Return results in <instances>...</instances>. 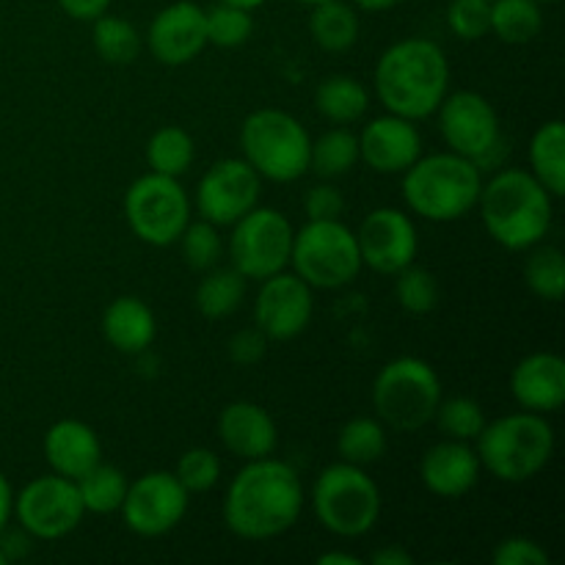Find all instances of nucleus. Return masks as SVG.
<instances>
[{
  "label": "nucleus",
  "mask_w": 565,
  "mask_h": 565,
  "mask_svg": "<svg viewBox=\"0 0 565 565\" xmlns=\"http://www.w3.org/2000/svg\"><path fill=\"white\" fill-rule=\"evenodd\" d=\"M268 345H270L268 337L254 326V329L237 331V334L230 340L226 353H230V359L237 364V367H252V364L263 362L265 353H268Z\"/></svg>",
  "instance_id": "obj_44"
},
{
  "label": "nucleus",
  "mask_w": 565,
  "mask_h": 565,
  "mask_svg": "<svg viewBox=\"0 0 565 565\" xmlns=\"http://www.w3.org/2000/svg\"><path fill=\"white\" fill-rule=\"evenodd\" d=\"M373 81L386 114L428 119L450 92V61L430 39H403L381 53Z\"/></svg>",
  "instance_id": "obj_2"
},
{
  "label": "nucleus",
  "mask_w": 565,
  "mask_h": 565,
  "mask_svg": "<svg viewBox=\"0 0 565 565\" xmlns=\"http://www.w3.org/2000/svg\"><path fill=\"white\" fill-rule=\"evenodd\" d=\"M0 565H9V555L3 550H0Z\"/></svg>",
  "instance_id": "obj_51"
},
{
  "label": "nucleus",
  "mask_w": 565,
  "mask_h": 565,
  "mask_svg": "<svg viewBox=\"0 0 565 565\" xmlns=\"http://www.w3.org/2000/svg\"><path fill=\"white\" fill-rule=\"evenodd\" d=\"M75 483L86 513H116L121 508L130 480L125 478L119 467L99 461L86 475H81Z\"/></svg>",
  "instance_id": "obj_33"
},
{
  "label": "nucleus",
  "mask_w": 565,
  "mask_h": 565,
  "mask_svg": "<svg viewBox=\"0 0 565 565\" xmlns=\"http://www.w3.org/2000/svg\"><path fill=\"white\" fill-rule=\"evenodd\" d=\"M419 480L425 489L445 500H458L469 494L480 480L478 452L469 441L445 439L428 447L419 461Z\"/></svg>",
  "instance_id": "obj_20"
},
{
  "label": "nucleus",
  "mask_w": 565,
  "mask_h": 565,
  "mask_svg": "<svg viewBox=\"0 0 565 565\" xmlns=\"http://www.w3.org/2000/svg\"><path fill=\"white\" fill-rule=\"evenodd\" d=\"M44 458L55 475L77 480L103 461V441L92 425L81 419H58L44 434Z\"/></svg>",
  "instance_id": "obj_23"
},
{
  "label": "nucleus",
  "mask_w": 565,
  "mask_h": 565,
  "mask_svg": "<svg viewBox=\"0 0 565 565\" xmlns=\"http://www.w3.org/2000/svg\"><path fill=\"white\" fill-rule=\"evenodd\" d=\"M535 3H557V0H535Z\"/></svg>",
  "instance_id": "obj_53"
},
{
  "label": "nucleus",
  "mask_w": 565,
  "mask_h": 565,
  "mask_svg": "<svg viewBox=\"0 0 565 565\" xmlns=\"http://www.w3.org/2000/svg\"><path fill=\"white\" fill-rule=\"evenodd\" d=\"M11 513H14V491H11L9 478L0 472V533L9 527Z\"/></svg>",
  "instance_id": "obj_46"
},
{
  "label": "nucleus",
  "mask_w": 565,
  "mask_h": 565,
  "mask_svg": "<svg viewBox=\"0 0 565 565\" xmlns=\"http://www.w3.org/2000/svg\"><path fill=\"white\" fill-rule=\"evenodd\" d=\"M423 154L417 125L403 116L386 114L367 121L359 136V160L379 174H403Z\"/></svg>",
  "instance_id": "obj_19"
},
{
  "label": "nucleus",
  "mask_w": 565,
  "mask_h": 565,
  "mask_svg": "<svg viewBox=\"0 0 565 565\" xmlns=\"http://www.w3.org/2000/svg\"><path fill=\"white\" fill-rule=\"evenodd\" d=\"M204 22H207V44H215L221 50L243 47L254 33L252 11L221 3V0L213 9H204Z\"/></svg>",
  "instance_id": "obj_36"
},
{
  "label": "nucleus",
  "mask_w": 565,
  "mask_h": 565,
  "mask_svg": "<svg viewBox=\"0 0 565 565\" xmlns=\"http://www.w3.org/2000/svg\"><path fill=\"white\" fill-rule=\"evenodd\" d=\"M149 53L163 66H185L207 47L204 9L191 0H177L154 14L147 33Z\"/></svg>",
  "instance_id": "obj_18"
},
{
  "label": "nucleus",
  "mask_w": 565,
  "mask_h": 565,
  "mask_svg": "<svg viewBox=\"0 0 565 565\" xmlns=\"http://www.w3.org/2000/svg\"><path fill=\"white\" fill-rule=\"evenodd\" d=\"M312 287L301 276L279 270V274L259 281L257 301H254V320H257V329L270 342L296 340L312 323Z\"/></svg>",
  "instance_id": "obj_16"
},
{
  "label": "nucleus",
  "mask_w": 565,
  "mask_h": 565,
  "mask_svg": "<svg viewBox=\"0 0 565 565\" xmlns=\"http://www.w3.org/2000/svg\"><path fill=\"white\" fill-rule=\"evenodd\" d=\"M353 3H356L362 11H386V9H395V6L403 3V0H353Z\"/></svg>",
  "instance_id": "obj_49"
},
{
  "label": "nucleus",
  "mask_w": 565,
  "mask_h": 565,
  "mask_svg": "<svg viewBox=\"0 0 565 565\" xmlns=\"http://www.w3.org/2000/svg\"><path fill=\"white\" fill-rule=\"evenodd\" d=\"M303 486L279 458H257L235 475L224 497V524L243 541H270L301 519Z\"/></svg>",
  "instance_id": "obj_1"
},
{
  "label": "nucleus",
  "mask_w": 565,
  "mask_h": 565,
  "mask_svg": "<svg viewBox=\"0 0 565 565\" xmlns=\"http://www.w3.org/2000/svg\"><path fill=\"white\" fill-rule=\"evenodd\" d=\"M174 478L180 480L182 489L188 494H204L213 489L221 478V461L213 450L207 447H193V450L182 452L177 461Z\"/></svg>",
  "instance_id": "obj_39"
},
{
  "label": "nucleus",
  "mask_w": 565,
  "mask_h": 565,
  "mask_svg": "<svg viewBox=\"0 0 565 565\" xmlns=\"http://www.w3.org/2000/svg\"><path fill=\"white\" fill-rule=\"evenodd\" d=\"M218 439L232 456L243 461H257V458L274 456L279 445V430L263 406L252 401H235L218 414Z\"/></svg>",
  "instance_id": "obj_22"
},
{
  "label": "nucleus",
  "mask_w": 565,
  "mask_h": 565,
  "mask_svg": "<svg viewBox=\"0 0 565 565\" xmlns=\"http://www.w3.org/2000/svg\"><path fill=\"white\" fill-rule=\"evenodd\" d=\"M188 497L174 472H147L127 486L119 511L130 533L160 539L185 519Z\"/></svg>",
  "instance_id": "obj_13"
},
{
  "label": "nucleus",
  "mask_w": 565,
  "mask_h": 565,
  "mask_svg": "<svg viewBox=\"0 0 565 565\" xmlns=\"http://www.w3.org/2000/svg\"><path fill=\"white\" fill-rule=\"evenodd\" d=\"M359 163V138L345 125L326 130L318 141L309 147V171L320 180H337L345 177Z\"/></svg>",
  "instance_id": "obj_30"
},
{
  "label": "nucleus",
  "mask_w": 565,
  "mask_h": 565,
  "mask_svg": "<svg viewBox=\"0 0 565 565\" xmlns=\"http://www.w3.org/2000/svg\"><path fill=\"white\" fill-rule=\"evenodd\" d=\"M530 257L524 263V281L530 292L544 301H561L565 290V259L557 246H533L527 248Z\"/></svg>",
  "instance_id": "obj_35"
},
{
  "label": "nucleus",
  "mask_w": 565,
  "mask_h": 565,
  "mask_svg": "<svg viewBox=\"0 0 565 565\" xmlns=\"http://www.w3.org/2000/svg\"><path fill=\"white\" fill-rule=\"evenodd\" d=\"M14 516L22 533L39 541H58L81 527L86 508H83L77 483L70 478L50 472L22 486L14 497Z\"/></svg>",
  "instance_id": "obj_12"
},
{
  "label": "nucleus",
  "mask_w": 565,
  "mask_h": 565,
  "mask_svg": "<svg viewBox=\"0 0 565 565\" xmlns=\"http://www.w3.org/2000/svg\"><path fill=\"white\" fill-rule=\"evenodd\" d=\"M315 108L334 125H353L367 114L370 94L356 77L331 75L315 88Z\"/></svg>",
  "instance_id": "obj_26"
},
{
  "label": "nucleus",
  "mask_w": 565,
  "mask_h": 565,
  "mask_svg": "<svg viewBox=\"0 0 565 565\" xmlns=\"http://www.w3.org/2000/svg\"><path fill=\"white\" fill-rule=\"evenodd\" d=\"M386 425L379 417H353L337 434V452L353 467H373L386 456Z\"/></svg>",
  "instance_id": "obj_29"
},
{
  "label": "nucleus",
  "mask_w": 565,
  "mask_h": 565,
  "mask_svg": "<svg viewBox=\"0 0 565 565\" xmlns=\"http://www.w3.org/2000/svg\"><path fill=\"white\" fill-rule=\"evenodd\" d=\"M312 511L337 539H362L381 516V491L364 467L331 463L315 478Z\"/></svg>",
  "instance_id": "obj_8"
},
{
  "label": "nucleus",
  "mask_w": 565,
  "mask_h": 565,
  "mask_svg": "<svg viewBox=\"0 0 565 565\" xmlns=\"http://www.w3.org/2000/svg\"><path fill=\"white\" fill-rule=\"evenodd\" d=\"M221 3L241 6V9H248V11H254V9H259V6H263L265 0H221Z\"/></svg>",
  "instance_id": "obj_50"
},
{
  "label": "nucleus",
  "mask_w": 565,
  "mask_h": 565,
  "mask_svg": "<svg viewBox=\"0 0 565 565\" xmlns=\"http://www.w3.org/2000/svg\"><path fill=\"white\" fill-rule=\"evenodd\" d=\"M182 257H185V265L193 270H210L215 268L221 257V237L218 226H213L210 221H196V224H188L182 230L180 241Z\"/></svg>",
  "instance_id": "obj_40"
},
{
  "label": "nucleus",
  "mask_w": 565,
  "mask_h": 565,
  "mask_svg": "<svg viewBox=\"0 0 565 565\" xmlns=\"http://www.w3.org/2000/svg\"><path fill=\"white\" fill-rule=\"evenodd\" d=\"M309 33L326 53H345L359 39V17L353 6L342 3V0H323V3L312 6Z\"/></svg>",
  "instance_id": "obj_27"
},
{
  "label": "nucleus",
  "mask_w": 565,
  "mask_h": 565,
  "mask_svg": "<svg viewBox=\"0 0 565 565\" xmlns=\"http://www.w3.org/2000/svg\"><path fill=\"white\" fill-rule=\"evenodd\" d=\"M193 158H196V147H193L191 132L177 125H166L154 130L147 143V163L154 174L177 177L180 180L191 169Z\"/></svg>",
  "instance_id": "obj_34"
},
{
  "label": "nucleus",
  "mask_w": 565,
  "mask_h": 565,
  "mask_svg": "<svg viewBox=\"0 0 565 565\" xmlns=\"http://www.w3.org/2000/svg\"><path fill=\"white\" fill-rule=\"evenodd\" d=\"M243 160L270 182H296L309 171L307 127L279 108H259L241 127Z\"/></svg>",
  "instance_id": "obj_7"
},
{
  "label": "nucleus",
  "mask_w": 565,
  "mask_h": 565,
  "mask_svg": "<svg viewBox=\"0 0 565 565\" xmlns=\"http://www.w3.org/2000/svg\"><path fill=\"white\" fill-rule=\"evenodd\" d=\"M296 3H307V6H315V3H323V0H296Z\"/></svg>",
  "instance_id": "obj_52"
},
{
  "label": "nucleus",
  "mask_w": 565,
  "mask_h": 565,
  "mask_svg": "<svg viewBox=\"0 0 565 565\" xmlns=\"http://www.w3.org/2000/svg\"><path fill=\"white\" fill-rule=\"evenodd\" d=\"M103 334L114 351L127 353V356L147 353L158 334L154 312L147 307V301L136 296L114 298L103 312Z\"/></svg>",
  "instance_id": "obj_24"
},
{
  "label": "nucleus",
  "mask_w": 565,
  "mask_h": 565,
  "mask_svg": "<svg viewBox=\"0 0 565 565\" xmlns=\"http://www.w3.org/2000/svg\"><path fill=\"white\" fill-rule=\"evenodd\" d=\"M447 25L463 42H478L491 33V0H452Z\"/></svg>",
  "instance_id": "obj_41"
},
{
  "label": "nucleus",
  "mask_w": 565,
  "mask_h": 565,
  "mask_svg": "<svg viewBox=\"0 0 565 565\" xmlns=\"http://www.w3.org/2000/svg\"><path fill=\"white\" fill-rule=\"evenodd\" d=\"M92 25L94 53H97L105 64L125 66L138 58V53H141V33L136 31L132 22L105 11L97 20H92Z\"/></svg>",
  "instance_id": "obj_32"
},
{
  "label": "nucleus",
  "mask_w": 565,
  "mask_h": 565,
  "mask_svg": "<svg viewBox=\"0 0 565 565\" xmlns=\"http://www.w3.org/2000/svg\"><path fill=\"white\" fill-rule=\"evenodd\" d=\"M530 174L561 199L565 193V127L561 119L544 121L530 138Z\"/></svg>",
  "instance_id": "obj_25"
},
{
  "label": "nucleus",
  "mask_w": 565,
  "mask_h": 565,
  "mask_svg": "<svg viewBox=\"0 0 565 565\" xmlns=\"http://www.w3.org/2000/svg\"><path fill=\"white\" fill-rule=\"evenodd\" d=\"M58 6L72 17V20L92 22L108 11L110 0H58Z\"/></svg>",
  "instance_id": "obj_45"
},
{
  "label": "nucleus",
  "mask_w": 565,
  "mask_h": 565,
  "mask_svg": "<svg viewBox=\"0 0 565 565\" xmlns=\"http://www.w3.org/2000/svg\"><path fill=\"white\" fill-rule=\"evenodd\" d=\"M320 565H362V557L351 555V552H323L318 555Z\"/></svg>",
  "instance_id": "obj_48"
},
{
  "label": "nucleus",
  "mask_w": 565,
  "mask_h": 565,
  "mask_svg": "<svg viewBox=\"0 0 565 565\" xmlns=\"http://www.w3.org/2000/svg\"><path fill=\"white\" fill-rule=\"evenodd\" d=\"M263 177L243 158H224L196 185V210L213 226H232L257 207Z\"/></svg>",
  "instance_id": "obj_15"
},
{
  "label": "nucleus",
  "mask_w": 565,
  "mask_h": 565,
  "mask_svg": "<svg viewBox=\"0 0 565 565\" xmlns=\"http://www.w3.org/2000/svg\"><path fill=\"white\" fill-rule=\"evenodd\" d=\"M303 210H307L309 221H337L345 210V199H342L340 188L331 182H320L312 185L303 196Z\"/></svg>",
  "instance_id": "obj_43"
},
{
  "label": "nucleus",
  "mask_w": 565,
  "mask_h": 565,
  "mask_svg": "<svg viewBox=\"0 0 565 565\" xmlns=\"http://www.w3.org/2000/svg\"><path fill=\"white\" fill-rule=\"evenodd\" d=\"M491 561L497 565H546L550 555H546L544 546L533 539H522V535H513L497 544Z\"/></svg>",
  "instance_id": "obj_42"
},
{
  "label": "nucleus",
  "mask_w": 565,
  "mask_h": 565,
  "mask_svg": "<svg viewBox=\"0 0 565 565\" xmlns=\"http://www.w3.org/2000/svg\"><path fill=\"white\" fill-rule=\"evenodd\" d=\"M434 423L445 434V439L458 441H475L486 425V414L478 401L472 397H450L441 401L434 414Z\"/></svg>",
  "instance_id": "obj_38"
},
{
  "label": "nucleus",
  "mask_w": 565,
  "mask_h": 565,
  "mask_svg": "<svg viewBox=\"0 0 565 565\" xmlns=\"http://www.w3.org/2000/svg\"><path fill=\"white\" fill-rule=\"evenodd\" d=\"M441 403V381L419 356L392 359L373 381L375 417L392 430L412 434L434 423Z\"/></svg>",
  "instance_id": "obj_6"
},
{
  "label": "nucleus",
  "mask_w": 565,
  "mask_h": 565,
  "mask_svg": "<svg viewBox=\"0 0 565 565\" xmlns=\"http://www.w3.org/2000/svg\"><path fill=\"white\" fill-rule=\"evenodd\" d=\"M480 469L502 483H527L546 469L555 456V430L544 414L519 412L486 423L478 434Z\"/></svg>",
  "instance_id": "obj_5"
},
{
  "label": "nucleus",
  "mask_w": 565,
  "mask_h": 565,
  "mask_svg": "<svg viewBox=\"0 0 565 565\" xmlns=\"http://www.w3.org/2000/svg\"><path fill=\"white\" fill-rule=\"evenodd\" d=\"M370 561H373V565H412L414 557L412 552L401 550V546H384Z\"/></svg>",
  "instance_id": "obj_47"
},
{
  "label": "nucleus",
  "mask_w": 565,
  "mask_h": 565,
  "mask_svg": "<svg viewBox=\"0 0 565 565\" xmlns=\"http://www.w3.org/2000/svg\"><path fill=\"white\" fill-rule=\"evenodd\" d=\"M395 298L403 312L428 315L439 303V285L430 270L412 263L395 274Z\"/></svg>",
  "instance_id": "obj_37"
},
{
  "label": "nucleus",
  "mask_w": 565,
  "mask_h": 565,
  "mask_svg": "<svg viewBox=\"0 0 565 565\" xmlns=\"http://www.w3.org/2000/svg\"><path fill=\"white\" fill-rule=\"evenodd\" d=\"M544 28L535 0H491V33L505 44H527Z\"/></svg>",
  "instance_id": "obj_31"
},
{
  "label": "nucleus",
  "mask_w": 565,
  "mask_h": 565,
  "mask_svg": "<svg viewBox=\"0 0 565 565\" xmlns=\"http://www.w3.org/2000/svg\"><path fill=\"white\" fill-rule=\"evenodd\" d=\"M125 218L138 241L163 248L180 241L191 224V202L177 177L149 171L127 188Z\"/></svg>",
  "instance_id": "obj_10"
},
{
  "label": "nucleus",
  "mask_w": 565,
  "mask_h": 565,
  "mask_svg": "<svg viewBox=\"0 0 565 565\" xmlns=\"http://www.w3.org/2000/svg\"><path fill=\"white\" fill-rule=\"evenodd\" d=\"M483 191V174L475 160L456 152L419 154L403 171V199L419 218L447 224L458 221L478 207Z\"/></svg>",
  "instance_id": "obj_4"
},
{
  "label": "nucleus",
  "mask_w": 565,
  "mask_h": 565,
  "mask_svg": "<svg viewBox=\"0 0 565 565\" xmlns=\"http://www.w3.org/2000/svg\"><path fill=\"white\" fill-rule=\"evenodd\" d=\"M436 114H439L441 138L450 152L475 160L478 166L500 143V116L483 94L467 88L456 94L447 92Z\"/></svg>",
  "instance_id": "obj_14"
},
{
  "label": "nucleus",
  "mask_w": 565,
  "mask_h": 565,
  "mask_svg": "<svg viewBox=\"0 0 565 565\" xmlns=\"http://www.w3.org/2000/svg\"><path fill=\"white\" fill-rule=\"evenodd\" d=\"M511 395L524 412L552 414L565 403V362L550 351L530 353L513 367Z\"/></svg>",
  "instance_id": "obj_21"
},
{
  "label": "nucleus",
  "mask_w": 565,
  "mask_h": 565,
  "mask_svg": "<svg viewBox=\"0 0 565 565\" xmlns=\"http://www.w3.org/2000/svg\"><path fill=\"white\" fill-rule=\"evenodd\" d=\"M246 276L237 274L235 268H210L204 270V279L199 281L196 303L199 315L207 320H224L232 312H237L246 298Z\"/></svg>",
  "instance_id": "obj_28"
},
{
  "label": "nucleus",
  "mask_w": 565,
  "mask_h": 565,
  "mask_svg": "<svg viewBox=\"0 0 565 565\" xmlns=\"http://www.w3.org/2000/svg\"><path fill=\"white\" fill-rule=\"evenodd\" d=\"M362 265L381 276H395L414 263L419 248L417 226L412 215L395 207H379L356 230Z\"/></svg>",
  "instance_id": "obj_17"
},
{
  "label": "nucleus",
  "mask_w": 565,
  "mask_h": 565,
  "mask_svg": "<svg viewBox=\"0 0 565 565\" xmlns=\"http://www.w3.org/2000/svg\"><path fill=\"white\" fill-rule=\"evenodd\" d=\"M552 202V193L530 171L505 169L483 182L478 207L491 241L508 252H527L550 232Z\"/></svg>",
  "instance_id": "obj_3"
},
{
  "label": "nucleus",
  "mask_w": 565,
  "mask_h": 565,
  "mask_svg": "<svg viewBox=\"0 0 565 565\" xmlns=\"http://www.w3.org/2000/svg\"><path fill=\"white\" fill-rule=\"evenodd\" d=\"M230 237L232 268L241 276L263 281L290 265L292 230L290 221L274 207H254L237 218Z\"/></svg>",
  "instance_id": "obj_11"
},
{
  "label": "nucleus",
  "mask_w": 565,
  "mask_h": 565,
  "mask_svg": "<svg viewBox=\"0 0 565 565\" xmlns=\"http://www.w3.org/2000/svg\"><path fill=\"white\" fill-rule=\"evenodd\" d=\"M290 265L312 290H340L364 268L356 232L348 230L340 218L309 221L292 235Z\"/></svg>",
  "instance_id": "obj_9"
}]
</instances>
